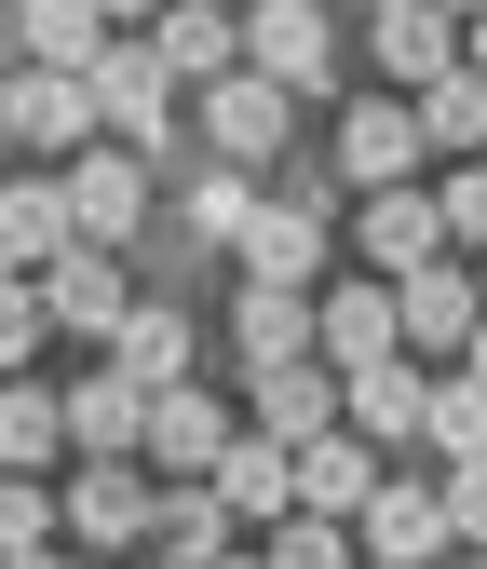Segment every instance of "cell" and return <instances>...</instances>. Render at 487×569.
I'll list each match as a JSON object with an SVG mask.
<instances>
[{
  "instance_id": "cell-37",
  "label": "cell",
  "mask_w": 487,
  "mask_h": 569,
  "mask_svg": "<svg viewBox=\"0 0 487 569\" xmlns=\"http://www.w3.org/2000/svg\"><path fill=\"white\" fill-rule=\"evenodd\" d=\"M460 367H474V380H487V312H474V339H460Z\"/></svg>"
},
{
  "instance_id": "cell-14",
  "label": "cell",
  "mask_w": 487,
  "mask_h": 569,
  "mask_svg": "<svg viewBox=\"0 0 487 569\" xmlns=\"http://www.w3.org/2000/svg\"><path fill=\"white\" fill-rule=\"evenodd\" d=\"M203 488H217L244 529H285V516H298V448H271L257 420H244V435L217 448V475H203Z\"/></svg>"
},
{
  "instance_id": "cell-42",
  "label": "cell",
  "mask_w": 487,
  "mask_h": 569,
  "mask_svg": "<svg viewBox=\"0 0 487 569\" xmlns=\"http://www.w3.org/2000/svg\"><path fill=\"white\" fill-rule=\"evenodd\" d=\"M447 569H487V556H447Z\"/></svg>"
},
{
  "instance_id": "cell-2",
  "label": "cell",
  "mask_w": 487,
  "mask_h": 569,
  "mask_svg": "<svg viewBox=\"0 0 487 569\" xmlns=\"http://www.w3.org/2000/svg\"><path fill=\"white\" fill-rule=\"evenodd\" d=\"M244 68H271L285 96H338V41H325V0H244Z\"/></svg>"
},
{
  "instance_id": "cell-22",
  "label": "cell",
  "mask_w": 487,
  "mask_h": 569,
  "mask_svg": "<svg viewBox=\"0 0 487 569\" xmlns=\"http://www.w3.org/2000/svg\"><path fill=\"white\" fill-rule=\"evenodd\" d=\"M14 28H28V68H82V82H95V54L122 41L109 0H14Z\"/></svg>"
},
{
  "instance_id": "cell-44",
  "label": "cell",
  "mask_w": 487,
  "mask_h": 569,
  "mask_svg": "<svg viewBox=\"0 0 487 569\" xmlns=\"http://www.w3.org/2000/svg\"><path fill=\"white\" fill-rule=\"evenodd\" d=\"M366 14H393V0H366Z\"/></svg>"
},
{
  "instance_id": "cell-43",
  "label": "cell",
  "mask_w": 487,
  "mask_h": 569,
  "mask_svg": "<svg viewBox=\"0 0 487 569\" xmlns=\"http://www.w3.org/2000/svg\"><path fill=\"white\" fill-rule=\"evenodd\" d=\"M0 271H14V244H0Z\"/></svg>"
},
{
  "instance_id": "cell-13",
  "label": "cell",
  "mask_w": 487,
  "mask_h": 569,
  "mask_svg": "<svg viewBox=\"0 0 487 569\" xmlns=\"http://www.w3.org/2000/svg\"><path fill=\"white\" fill-rule=\"evenodd\" d=\"M312 352H325V367H379V352H406L393 284H379V271H366V284H312Z\"/></svg>"
},
{
  "instance_id": "cell-9",
  "label": "cell",
  "mask_w": 487,
  "mask_h": 569,
  "mask_svg": "<svg viewBox=\"0 0 487 569\" xmlns=\"http://www.w3.org/2000/svg\"><path fill=\"white\" fill-rule=\"evenodd\" d=\"M163 109H176V68L150 41H109L95 54V122L122 136V150H163Z\"/></svg>"
},
{
  "instance_id": "cell-35",
  "label": "cell",
  "mask_w": 487,
  "mask_h": 569,
  "mask_svg": "<svg viewBox=\"0 0 487 569\" xmlns=\"http://www.w3.org/2000/svg\"><path fill=\"white\" fill-rule=\"evenodd\" d=\"M447 529L460 556H487V461H447Z\"/></svg>"
},
{
  "instance_id": "cell-3",
  "label": "cell",
  "mask_w": 487,
  "mask_h": 569,
  "mask_svg": "<svg viewBox=\"0 0 487 569\" xmlns=\"http://www.w3.org/2000/svg\"><path fill=\"white\" fill-rule=\"evenodd\" d=\"M68 461H150V380L135 367H82L68 380Z\"/></svg>"
},
{
  "instance_id": "cell-39",
  "label": "cell",
  "mask_w": 487,
  "mask_h": 569,
  "mask_svg": "<svg viewBox=\"0 0 487 569\" xmlns=\"http://www.w3.org/2000/svg\"><path fill=\"white\" fill-rule=\"evenodd\" d=\"M0 569H68V556H54V542H41V556H0Z\"/></svg>"
},
{
  "instance_id": "cell-25",
  "label": "cell",
  "mask_w": 487,
  "mask_h": 569,
  "mask_svg": "<svg viewBox=\"0 0 487 569\" xmlns=\"http://www.w3.org/2000/svg\"><path fill=\"white\" fill-rule=\"evenodd\" d=\"M68 448V393L54 380H0V475H54Z\"/></svg>"
},
{
  "instance_id": "cell-7",
  "label": "cell",
  "mask_w": 487,
  "mask_h": 569,
  "mask_svg": "<svg viewBox=\"0 0 487 569\" xmlns=\"http://www.w3.org/2000/svg\"><path fill=\"white\" fill-rule=\"evenodd\" d=\"M285 122H298V96L271 82V68L203 82V136H217V163H285Z\"/></svg>"
},
{
  "instance_id": "cell-33",
  "label": "cell",
  "mask_w": 487,
  "mask_h": 569,
  "mask_svg": "<svg viewBox=\"0 0 487 569\" xmlns=\"http://www.w3.org/2000/svg\"><path fill=\"white\" fill-rule=\"evenodd\" d=\"M54 542V488L41 475H0V556H41Z\"/></svg>"
},
{
  "instance_id": "cell-38",
  "label": "cell",
  "mask_w": 487,
  "mask_h": 569,
  "mask_svg": "<svg viewBox=\"0 0 487 569\" xmlns=\"http://www.w3.org/2000/svg\"><path fill=\"white\" fill-rule=\"evenodd\" d=\"M460 68H487V14H474V28H460Z\"/></svg>"
},
{
  "instance_id": "cell-28",
  "label": "cell",
  "mask_w": 487,
  "mask_h": 569,
  "mask_svg": "<svg viewBox=\"0 0 487 569\" xmlns=\"http://www.w3.org/2000/svg\"><path fill=\"white\" fill-rule=\"evenodd\" d=\"M109 367H135L150 393H163V380H190V312H176V299H135V312H122V339H109Z\"/></svg>"
},
{
  "instance_id": "cell-1",
  "label": "cell",
  "mask_w": 487,
  "mask_h": 569,
  "mask_svg": "<svg viewBox=\"0 0 487 569\" xmlns=\"http://www.w3.org/2000/svg\"><path fill=\"white\" fill-rule=\"evenodd\" d=\"M68 231L82 244H122L135 218H150V150H122V136H95V150H68Z\"/></svg>"
},
{
  "instance_id": "cell-29",
  "label": "cell",
  "mask_w": 487,
  "mask_h": 569,
  "mask_svg": "<svg viewBox=\"0 0 487 569\" xmlns=\"http://www.w3.org/2000/svg\"><path fill=\"white\" fill-rule=\"evenodd\" d=\"M420 448L487 461V380H474V367H460V380H434V407H420Z\"/></svg>"
},
{
  "instance_id": "cell-4",
  "label": "cell",
  "mask_w": 487,
  "mask_h": 569,
  "mask_svg": "<svg viewBox=\"0 0 487 569\" xmlns=\"http://www.w3.org/2000/svg\"><path fill=\"white\" fill-rule=\"evenodd\" d=\"M420 163H434V136H420L406 96H353V109H338V177H353V190H406Z\"/></svg>"
},
{
  "instance_id": "cell-10",
  "label": "cell",
  "mask_w": 487,
  "mask_h": 569,
  "mask_svg": "<svg viewBox=\"0 0 487 569\" xmlns=\"http://www.w3.org/2000/svg\"><path fill=\"white\" fill-rule=\"evenodd\" d=\"M41 312H54L68 339H122V312H135V284H122V244H68V258L41 271Z\"/></svg>"
},
{
  "instance_id": "cell-30",
  "label": "cell",
  "mask_w": 487,
  "mask_h": 569,
  "mask_svg": "<svg viewBox=\"0 0 487 569\" xmlns=\"http://www.w3.org/2000/svg\"><path fill=\"white\" fill-rule=\"evenodd\" d=\"M257 556H271V569H353L366 542H353V516H285V529H271Z\"/></svg>"
},
{
  "instance_id": "cell-36",
  "label": "cell",
  "mask_w": 487,
  "mask_h": 569,
  "mask_svg": "<svg viewBox=\"0 0 487 569\" xmlns=\"http://www.w3.org/2000/svg\"><path fill=\"white\" fill-rule=\"evenodd\" d=\"M109 28H163V0H109Z\"/></svg>"
},
{
  "instance_id": "cell-45",
  "label": "cell",
  "mask_w": 487,
  "mask_h": 569,
  "mask_svg": "<svg viewBox=\"0 0 487 569\" xmlns=\"http://www.w3.org/2000/svg\"><path fill=\"white\" fill-rule=\"evenodd\" d=\"M353 569H379V556H353Z\"/></svg>"
},
{
  "instance_id": "cell-17",
  "label": "cell",
  "mask_w": 487,
  "mask_h": 569,
  "mask_svg": "<svg viewBox=\"0 0 487 569\" xmlns=\"http://www.w3.org/2000/svg\"><path fill=\"white\" fill-rule=\"evenodd\" d=\"M420 407H434V380L406 367V352H379V367H338V420H353L366 448H406V435H420Z\"/></svg>"
},
{
  "instance_id": "cell-20",
  "label": "cell",
  "mask_w": 487,
  "mask_h": 569,
  "mask_svg": "<svg viewBox=\"0 0 487 569\" xmlns=\"http://www.w3.org/2000/svg\"><path fill=\"white\" fill-rule=\"evenodd\" d=\"M257 435H271V448L338 435V367H325V352H298V367H257Z\"/></svg>"
},
{
  "instance_id": "cell-16",
  "label": "cell",
  "mask_w": 487,
  "mask_h": 569,
  "mask_svg": "<svg viewBox=\"0 0 487 569\" xmlns=\"http://www.w3.org/2000/svg\"><path fill=\"white\" fill-rule=\"evenodd\" d=\"M244 284H325V203L271 190L257 218H244Z\"/></svg>"
},
{
  "instance_id": "cell-32",
  "label": "cell",
  "mask_w": 487,
  "mask_h": 569,
  "mask_svg": "<svg viewBox=\"0 0 487 569\" xmlns=\"http://www.w3.org/2000/svg\"><path fill=\"white\" fill-rule=\"evenodd\" d=\"M244 218H257V177L231 163V177H190V231L203 244H244Z\"/></svg>"
},
{
  "instance_id": "cell-27",
  "label": "cell",
  "mask_w": 487,
  "mask_h": 569,
  "mask_svg": "<svg viewBox=\"0 0 487 569\" xmlns=\"http://www.w3.org/2000/svg\"><path fill=\"white\" fill-rule=\"evenodd\" d=\"M406 109H420L434 163H487V68H447V82H420Z\"/></svg>"
},
{
  "instance_id": "cell-41",
  "label": "cell",
  "mask_w": 487,
  "mask_h": 569,
  "mask_svg": "<svg viewBox=\"0 0 487 569\" xmlns=\"http://www.w3.org/2000/svg\"><path fill=\"white\" fill-rule=\"evenodd\" d=\"M217 569H271V556H217Z\"/></svg>"
},
{
  "instance_id": "cell-15",
  "label": "cell",
  "mask_w": 487,
  "mask_h": 569,
  "mask_svg": "<svg viewBox=\"0 0 487 569\" xmlns=\"http://www.w3.org/2000/svg\"><path fill=\"white\" fill-rule=\"evenodd\" d=\"M353 244H366V271L393 284V271H420V258H447V203L406 177V190H366V218H353Z\"/></svg>"
},
{
  "instance_id": "cell-26",
  "label": "cell",
  "mask_w": 487,
  "mask_h": 569,
  "mask_svg": "<svg viewBox=\"0 0 487 569\" xmlns=\"http://www.w3.org/2000/svg\"><path fill=\"white\" fill-rule=\"evenodd\" d=\"M0 244H14V271H54L68 244H82L68 231V177H14L0 190Z\"/></svg>"
},
{
  "instance_id": "cell-11",
  "label": "cell",
  "mask_w": 487,
  "mask_h": 569,
  "mask_svg": "<svg viewBox=\"0 0 487 569\" xmlns=\"http://www.w3.org/2000/svg\"><path fill=\"white\" fill-rule=\"evenodd\" d=\"M231 435H244V420H231L217 393H190V380H163V393H150V475H163V488L217 475V448H231Z\"/></svg>"
},
{
  "instance_id": "cell-18",
  "label": "cell",
  "mask_w": 487,
  "mask_h": 569,
  "mask_svg": "<svg viewBox=\"0 0 487 569\" xmlns=\"http://www.w3.org/2000/svg\"><path fill=\"white\" fill-rule=\"evenodd\" d=\"M447 68H460V14H447V0H393V14H379V82L420 96V82H447Z\"/></svg>"
},
{
  "instance_id": "cell-8",
  "label": "cell",
  "mask_w": 487,
  "mask_h": 569,
  "mask_svg": "<svg viewBox=\"0 0 487 569\" xmlns=\"http://www.w3.org/2000/svg\"><path fill=\"white\" fill-rule=\"evenodd\" d=\"M353 542H366L379 569H447V556H460V529H447V488H393V475H379V502L353 516Z\"/></svg>"
},
{
  "instance_id": "cell-46",
  "label": "cell",
  "mask_w": 487,
  "mask_h": 569,
  "mask_svg": "<svg viewBox=\"0 0 487 569\" xmlns=\"http://www.w3.org/2000/svg\"><path fill=\"white\" fill-rule=\"evenodd\" d=\"M150 569H163V556H150Z\"/></svg>"
},
{
  "instance_id": "cell-5",
  "label": "cell",
  "mask_w": 487,
  "mask_h": 569,
  "mask_svg": "<svg viewBox=\"0 0 487 569\" xmlns=\"http://www.w3.org/2000/svg\"><path fill=\"white\" fill-rule=\"evenodd\" d=\"M0 122H14L28 150H54V163L109 136V122H95V82H82V68H14V82H0Z\"/></svg>"
},
{
  "instance_id": "cell-40",
  "label": "cell",
  "mask_w": 487,
  "mask_h": 569,
  "mask_svg": "<svg viewBox=\"0 0 487 569\" xmlns=\"http://www.w3.org/2000/svg\"><path fill=\"white\" fill-rule=\"evenodd\" d=\"M447 14H460V28H474V14H487V0H447Z\"/></svg>"
},
{
  "instance_id": "cell-12",
  "label": "cell",
  "mask_w": 487,
  "mask_h": 569,
  "mask_svg": "<svg viewBox=\"0 0 487 569\" xmlns=\"http://www.w3.org/2000/svg\"><path fill=\"white\" fill-rule=\"evenodd\" d=\"M474 271H460V244L447 258H420V271H393V326H406V352H460L474 339Z\"/></svg>"
},
{
  "instance_id": "cell-23",
  "label": "cell",
  "mask_w": 487,
  "mask_h": 569,
  "mask_svg": "<svg viewBox=\"0 0 487 569\" xmlns=\"http://www.w3.org/2000/svg\"><path fill=\"white\" fill-rule=\"evenodd\" d=\"M231 529H244V516H231L217 488L190 475V488H163V516H150V556H163V569H217V556H231Z\"/></svg>"
},
{
  "instance_id": "cell-34",
  "label": "cell",
  "mask_w": 487,
  "mask_h": 569,
  "mask_svg": "<svg viewBox=\"0 0 487 569\" xmlns=\"http://www.w3.org/2000/svg\"><path fill=\"white\" fill-rule=\"evenodd\" d=\"M434 203H447V244H487V163H447Z\"/></svg>"
},
{
  "instance_id": "cell-21",
  "label": "cell",
  "mask_w": 487,
  "mask_h": 569,
  "mask_svg": "<svg viewBox=\"0 0 487 569\" xmlns=\"http://www.w3.org/2000/svg\"><path fill=\"white\" fill-rule=\"evenodd\" d=\"M366 502H379V448L353 435V420L312 435V448H298V516H366Z\"/></svg>"
},
{
  "instance_id": "cell-19",
  "label": "cell",
  "mask_w": 487,
  "mask_h": 569,
  "mask_svg": "<svg viewBox=\"0 0 487 569\" xmlns=\"http://www.w3.org/2000/svg\"><path fill=\"white\" fill-rule=\"evenodd\" d=\"M150 54L176 68V82H231V68H244V14H231V0H163Z\"/></svg>"
},
{
  "instance_id": "cell-6",
  "label": "cell",
  "mask_w": 487,
  "mask_h": 569,
  "mask_svg": "<svg viewBox=\"0 0 487 569\" xmlns=\"http://www.w3.org/2000/svg\"><path fill=\"white\" fill-rule=\"evenodd\" d=\"M68 502V542H150V516H163V475L150 461H82L54 488Z\"/></svg>"
},
{
  "instance_id": "cell-31",
  "label": "cell",
  "mask_w": 487,
  "mask_h": 569,
  "mask_svg": "<svg viewBox=\"0 0 487 569\" xmlns=\"http://www.w3.org/2000/svg\"><path fill=\"white\" fill-rule=\"evenodd\" d=\"M41 339H54V312H41V271H0V380H14Z\"/></svg>"
},
{
  "instance_id": "cell-24",
  "label": "cell",
  "mask_w": 487,
  "mask_h": 569,
  "mask_svg": "<svg viewBox=\"0 0 487 569\" xmlns=\"http://www.w3.org/2000/svg\"><path fill=\"white\" fill-rule=\"evenodd\" d=\"M231 339H244V367H298V352H312V284H244Z\"/></svg>"
}]
</instances>
